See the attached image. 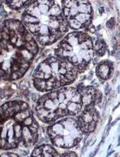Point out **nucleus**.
<instances>
[{
  "mask_svg": "<svg viewBox=\"0 0 120 157\" xmlns=\"http://www.w3.org/2000/svg\"><path fill=\"white\" fill-rule=\"evenodd\" d=\"M37 52V44L23 23L5 20L0 26V79L23 77Z\"/></svg>",
  "mask_w": 120,
  "mask_h": 157,
  "instance_id": "obj_1",
  "label": "nucleus"
},
{
  "mask_svg": "<svg viewBox=\"0 0 120 157\" xmlns=\"http://www.w3.org/2000/svg\"><path fill=\"white\" fill-rule=\"evenodd\" d=\"M38 128L28 103L10 101L0 107V150L31 147L37 140Z\"/></svg>",
  "mask_w": 120,
  "mask_h": 157,
  "instance_id": "obj_2",
  "label": "nucleus"
},
{
  "mask_svg": "<svg viewBox=\"0 0 120 157\" xmlns=\"http://www.w3.org/2000/svg\"><path fill=\"white\" fill-rule=\"evenodd\" d=\"M62 12L54 1H33L23 13V24L39 43L49 45L63 34L61 28L66 22Z\"/></svg>",
  "mask_w": 120,
  "mask_h": 157,
  "instance_id": "obj_3",
  "label": "nucleus"
},
{
  "mask_svg": "<svg viewBox=\"0 0 120 157\" xmlns=\"http://www.w3.org/2000/svg\"><path fill=\"white\" fill-rule=\"evenodd\" d=\"M55 149L49 145H41L36 147L31 157H50Z\"/></svg>",
  "mask_w": 120,
  "mask_h": 157,
  "instance_id": "obj_4",
  "label": "nucleus"
},
{
  "mask_svg": "<svg viewBox=\"0 0 120 157\" xmlns=\"http://www.w3.org/2000/svg\"><path fill=\"white\" fill-rule=\"evenodd\" d=\"M33 1H7L6 3L8 4L9 7L13 9H19L23 6H29Z\"/></svg>",
  "mask_w": 120,
  "mask_h": 157,
  "instance_id": "obj_5",
  "label": "nucleus"
},
{
  "mask_svg": "<svg viewBox=\"0 0 120 157\" xmlns=\"http://www.w3.org/2000/svg\"><path fill=\"white\" fill-rule=\"evenodd\" d=\"M74 18L76 19L78 22L80 23L81 24H85L87 22V21L90 20V14H88V13H79Z\"/></svg>",
  "mask_w": 120,
  "mask_h": 157,
  "instance_id": "obj_6",
  "label": "nucleus"
},
{
  "mask_svg": "<svg viewBox=\"0 0 120 157\" xmlns=\"http://www.w3.org/2000/svg\"><path fill=\"white\" fill-rule=\"evenodd\" d=\"M64 143H65V148H70L72 146H74L76 143L75 140L73 138L71 135H68V136L63 137Z\"/></svg>",
  "mask_w": 120,
  "mask_h": 157,
  "instance_id": "obj_7",
  "label": "nucleus"
},
{
  "mask_svg": "<svg viewBox=\"0 0 120 157\" xmlns=\"http://www.w3.org/2000/svg\"><path fill=\"white\" fill-rule=\"evenodd\" d=\"M99 71L100 72V73L99 75H100V77L102 78H103V79H105V78L108 77V73H109V72H110L108 65H101L100 67V68H99Z\"/></svg>",
  "mask_w": 120,
  "mask_h": 157,
  "instance_id": "obj_8",
  "label": "nucleus"
},
{
  "mask_svg": "<svg viewBox=\"0 0 120 157\" xmlns=\"http://www.w3.org/2000/svg\"><path fill=\"white\" fill-rule=\"evenodd\" d=\"M67 20H68V23H69V25L70 26V28H74V29H79V28H81L82 24L78 22L76 19H75V18H69Z\"/></svg>",
  "mask_w": 120,
  "mask_h": 157,
  "instance_id": "obj_9",
  "label": "nucleus"
},
{
  "mask_svg": "<svg viewBox=\"0 0 120 157\" xmlns=\"http://www.w3.org/2000/svg\"><path fill=\"white\" fill-rule=\"evenodd\" d=\"M85 123H90L93 121V114L90 113V112H85L83 114V117H81Z\"/></svg>",
  "mask_w": 120,
  "mask_h": 157,
  "instance_id": "obj_10",
  "label": "nucleus"
},
{
  "mask_svg": "<svg viewBox=\"0 0 120 157\" xmlns=\"http://www.w3.org/2000/svg\"><path fill=\"white\" fill-rule=\"evenodd\" d=\"M80 57H82L83 60H85V62H89L90 60V57L88 50H82L81 52H80Z\"/></svg>",
  "mask_w": 120,
  "mask_h": 157,
  "instance_id": "obj_11",
  "label": "nucleus"
},
{
  "mask_svg": "<svg viewBox=\"0 0 120 157\" xmlns=\"http://www.w3.org/2000/svg\"><path fill=\"white\" fill-rule=\"evenodd\" d=\"M93 96L89 95V94H85V95L83 96L82 97V102L83 103H85V105H90V102L93 101Z\"/></svg>",
  "mask_w": 120,
  "mask_h": 157,
  "instance_id": "obj_12",
  "label": "nucleus"
},
{
  "mask_svg": "<svg viewBox=\"0 0 120 157\" xmlns=\"http://www.w3.org/2000/svg\"><path fill=\"white\" fill-rule=\"evenodd\" d=\"M78 11L79 13H87V4L78 3Z\"/></svg>",
  "mask_w": 120,
  "mask_h": 157,
  "instance_id": "obj_13",
  "label": "nucleus"
},
{
  "mask_svg": "<svg viewBox=\"0 0 120 157\" xmlns=\"http://www.w3.org/2000/svg\"><path fill=\"white\" fill-rule=\"evenodd\" d=\"M81 101H82V98H81L80 94L79 92H76L71 99V102H75V103H80Z\"/></svg>",
  "mask_w": 120,
  "mask_h": 157,
  "instance_id": "obj_14",
  "label": "nucleus"
},
{
  "mask_svg": "<svg viewBox=\"0 0 120 157\" xmlns=\"http://www.w3.org/2000/svg\"><path fill=\"white\" fill-rule=\"evenodd\" d=\"M77 38H78L79 43H82L88 39V36L86 34H84V33H79L77 35Z\"/></svg>",
  "mask_w": 120,
  "mask_h": 157,
  "instance_id": "obj_15",
  "label": "nucleus"
},
{
  "mask_svg": "<svg viewBox=\"0 0 120 157\" xmlns=\"http://www.w3.org/2000/svg\"><path fill=\"white\" fill-rule=\"evenodd\" d=\"M0 157H20V156L13 152H3V153H0Z\"/></svg>",
  "mask_w": 120,
  "mask_h": 157,
  "instance_id": "obj_16",
  "label": "nucleus"
},
{
  "mask_svg": "<svg viewBox=\"0 0 120 157\" xmlns=\"http://www.w3.org/2000/svg\"><path fill=\"white\" fill-rule=\"evenodd\" d=\"M85 43L86 44L88 49H92V48H93V43H92V40L91 39L88 38L86 41H85Z\"/></svg>",
  "mask_w": 120,
  "mask_h": 157,
  "instance_id": "obj_17",
  "label": "nucleus"
},
{
  "mask_svg": "<svg viewBox=\"0 0 120 157\" xmlns=\"http://www.w3.org/2000/svg\"><path fill=\"white\" fill-rule=\"evenodd\" d=\"M95 121H92L90 124H89L88 130H89V131H92V130H95Z\"/></svg>",
  "mask_w": 120,
  "mask_h": 157,
  "instance_id": "obj_18",
  "label": "nucleus"
},
{
  "mask_svg": "<svg viewBox=\"0 0 120 157\" xmlns=\"http://www.w3.org/2000/svg\"><path fill=\"white\" fill-rule=\"evenodd\" d=\"M63 14H64V16L66 18H68L70 16V8L64 7V8H63Z\"/></svg>",
  "mask_w": 120,
  "mask_h": 157,
  "instance_id": "obj_19",
  "label": "nucleus"
},
{
  "mask_svg": "<svg viewBox=\"0 0 120 157\" xmlns=\"http://www.w3.org/2000/svg\"><path fill=\"white\" fill-rule=\"evenodd\" d=\"M102 44L100 43V42H98V43L95 45V50H96V51H98V50H100V48H102Z\"/></svg>",
  "mask_w": 120,
  "mask_h": 157,
  "instance_id": "obj_20",
  "label": "nucleus"
},
{
  "mask_svg": "<svg viewBox=\"0 0 120 157\" xmlns=\"http://www.w3.org/2000/svg\"><path fill=\"white\" fill-rule=\"evenodd\" d=\"M99 120V114L97 112H95L93 114V121H95V122Z\"/></svg>",
  "mask_w": 120,
  "mask_h": 157,
  "instance_id": "obj_21",
  "label": "nucleus"
},
{
  "mask_svg": "<svg viewBox=\"0 0 120 157\" xmlns=\"http://www.w3.org/2000/svg\"><path fill=\"white\" fill-rule=\"evenodd\" d=\"M80 48L82 50H88V48H87L86 44L85 43V42H84V43H82L81 44H80Z\"/></svg>",
  "mask_w": 120,
  "mask_h": 157,
  "instance_id": "obj_22",
  "label": "nucleus"
},
{
  "mask_svg": "<svg viewBox=\"0 0 120 157\" xmlns=\"http://www.w3.org/2000/svg\"><path fill=\"white\" fill-rule=\"evenodd\" d=\"M92 11V8H91V5L90 4H87V13L90 14Z\"/></svg>",
  "mask_w": 120,
  "mask_h": 157,
  "instance_id": "obj_23",
  "label": "nucleus"
},
{
  "mask_svg": "<svg viewBox=\"0 0 120 157\" xmlns=\"http://www.w3.org/2000/svg\"><path fill=\"white\" fill-rule=\"evenodd\" d=\"M88 51H89V54H90V58H92V57H94V54H95V52H94V50L90 49V50H88Z\"/></svg>",
  "mask_w": 120,
  "mask_h": 157,
  "instance_id": "obj_24",
  "label": "nucleus"
},
{
  "mask_svg": "<svg viewBox=\"0 0 120 157\" xmlns=\"http://www.w3.org/2000/svg\"><path fill=\"white\" fill-rule=\"evenodd\" d=\"M103 12V8L101 7V8H100V13H102Z\"/></svg>",
  "mask_w": 120,
  "mask_h": 157,
  "instance_id": "obj_25",
  "label": "nucleus"
},
{
  "mask_svg": "<svg viewBox=\"0 0 120 157\" xmlns=\"http://www.w3.org/2000/svg\"><path fill=\"white\" fill-rule=\"evenodd\" d=\"M113 152H114V150H112L111 152H109V153H108V154L107 155V157H108V156H109V155H111V154H112Z\"/></svg>",
  "mask_w": 120,
  "mask_h": 157,
  "instance_id": "obj_26",
  "label": "nucleus"
},
{
  "mask_svg": "<svg viewBox=\"0 0 120 157\" xmlns=\"http://www.w3.org/2000/svg\"><path fill=\"white\" fill-rule=\"evenodd\" d=\"M1 3H1V2H0V7H1Z\"/></svg>",
  "mask_w": 120,
  "mask_h": 157,
  "instance_id": "obj_27",
  "label": "nucleus"
}]
</instances>
